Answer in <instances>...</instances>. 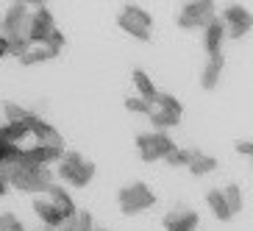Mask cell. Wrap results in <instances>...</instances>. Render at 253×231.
Returning a JSON list of instances; mask_svg holds the SVG:
<instances>
[{"label": "cell", "mask_w": 253, "mask_h": 231, "mask_svg": "<svg viewBox=\"0 0 253 231\" xmlns=\"http://www.w3.org/2000/svg\"><path fill=\"white\" fill-rule=\"evenodd\" d=\"M50 184H53V170L50 167L25 164L23 159H17V162L8 167V186H14V189H20V192L42 195Z\"/></svg>", "instance_id": "1"}, {"label": "cell", "mask_w": 253, "mask_h": 231, "mask_svg": "<svg viewBox=\"0 0 253 231\" xmlns=\"http://www.w3.org/2000/svg\"><path fill=\"white\" fill-rule=\"evenodd\" d=\"M53 176H59L64 184L75 186V189H84V186L92 184V179H95V162L84 159L75 150H64L61 159L56 162V173Z\"/></svg>", "instance_id": "2"}, {"label": "cell", "mask_w": 253, "mask_h": 231, "mask_svg": "<svg viewBox=\"0 0 253 231\" xmlns=\"http://www.w3.org/2000/svg\"><path fill=\"white\" fill-rule=\"evenodd\" d=\"M181 114H184V106L178 97L159 92V97L150 103L148 120L153 123V131H167V128H175L181 123Z\"/></svg>", "instance_id": "3"}, {"label": "cell", "mask_w": 253, "mask_h": 231, "mask_svg": "<svg viewBox=\"0 0 253 231\" xmlns=\"http://www.w3.org/2000/svg\"><path fill=\"white\" fill-rule=\"evenodd\" d=\"M117 203L123 209V215H142L148 209L156 206V195L150 186H145L142 181H134V184H126L117 195Z\"/></svg>", "instance_id": "4"}, {"label": "cell", "mask_w": 253, "mask_h": 231, "mask_svg": "<svg viewBox=\"0 0 253 231\" xmlns=\"http://www.w3.org/2000/svg\"><path fill=\"white\" fill-rule=\"evenodd\" d=\"M136 150H139L142 162H162L175 150V142L170 139L167 131H145L136 137Z\"/></svg>", "instance_id": "5"}, {"label": "cell", "mask_w": 253, "mask_h": 231, "mask_svg": "<svg viewBox=\"0 0 253 231\" xmlns=\"http://www.w3.org/2000/svg\"><path fill=\"white\" fill-rule=\"evenodd\" d=\"M117 25L126 31L128 37L139 39V42H148L150 31H153V17H150L142 6H126L117 17Z\"/></svg>", "instance_id": "6"}, {"label": "cell", "mask_w": 253, "mask_h": 231, "mask_svg": "<svg viewBox=\"0 0 253 231\" xmlns=\"http://www.w3.org/2000/svg\"><path fill=\"white\" fill-rule=\"evenodd\" d=\"M53 31H56V23H53V11L45 6V3H37V6H31V20H28V39L31 47L37 45H45L47 37H50Z\"/></svg>", "instance_id": "7"}, {"label": "cell", "mask_w": 253, "mask_h": 231, "mask_svg": "<svg viewBox=\"0 0 253 231\" xmlns=\"http://www.w3.org/2000/svg\"><path fill=\"white\" fill-rule=\"evenodd\" d=\"M28 20H31L28 3H11L8 11L3 14V20H0V34L6 39H25V34H28Z\"/></svg>", "instance_id": "8"}, {"label": "cell", "mask_w": 253, "mask_h": 231, "mask_svg": "<svg viewBox=\"0 0 253 231\" xmlns=\"http://www.w3.org/2000/svg\"><path fill=\"white\" fill-rule=\"evenodd\" d=\"M217 20V6L209 3V0H201V3H186L178 14V25L186 31H195V28H206L209 23Z\"/></svg>", "instance_id": "9"}, {"label": "cell", "mask_w": 253, "mask_h": 231, "mask_svg": "<svg viewBox=\"0 0 253 231\" xmlns=\"http://www.w3.org/2000/svg\"><path fill=\"white\" fill-rule=\"evenodd\" d=\"M223 28H225V37L231 39H242L251 34V25H253V17H251V8H242V6H225L223 11Z\"/></svg>", "instance_id": "10"}, {"label": "cell", "mask_w": 253, "mask_h": 231, "mask_svg": "<svg viewBox=\"0 0 253 231\" xmlns=\"http://www.w3.org/2000/svg\"><path fill=\"white\" fill-rule=\"evenodd\" d=\"M201 217L192 209H172L164 215V231H198Z\"/></svg>", "instance_id": "11"}, {"label": "cell", "mask_w": 253, "mask_h": 231, "mask_svg": "<svg viewBox=\"0 0 253 231\" xmlns=\"http://www.w3.org/2000/svg\"><path fill=\"white\" fill-rule=\"evenodd\" d=\"M42 198H45L47 203H53V206L59 209L61 215H64V220H73V217L78 215V209H75L73 198L67 195V189H64L61 184H56V181H53V184L47 186L45 192H42Z\"/></svg>", "instance_id": "12"}, {"label": "cell", "mask_w": 253, "mask_h": 231, "mask_svg": "<svg viewBox=\"0 0 253 231\" xmlns=\"http://www.w3.org/2000/svg\"><path fill=\"white\" fill-rule=\"evenodd\" d=\"M34 212H37L39 223L45 226V231H56V229H61V226L67 223L64 215H61L53 203H47L45 198H37V201H34Z\"/></svg>", "instance_id": "13"}, {"label": "cell", "mask_w": 253, "mask_h": 231, "mask_svg": "<svg viewBox=\"0 0 253 231\" xmlns=\"http://www.w3.org/2000/svg\"><path fill=\"white\" fill-rule=\"evenodd\" d=\"M223 42H225V28L220 20L214 23H209L203 28V47H206L209 56H217V53H223Z\"/></svg>", "instance_id": "14"}, {"label": "cell", "mask_w": 253, "mask_h": 231, "mask_svg": "<svg viewBox=\"0 0 253 231\" xmlns=\"http://www.w3.org/2000/svg\"><path fill=\"white\" fill-rule=\"evenodd\" d=\"M131 81H134V87H136V97H142L145 103H153L159 97L156 84L150 81V75L145 73V70H134V73H131Z\"/></svg>", "instance_id": "15"}, {"label": "cell", "mask_w": 253, "mask_h": 231, "mask_svg": "<svg viewBox=\"0 0 253 231\" xmlns=\"http://www.w3.org/2000/svg\"><path fill=\"white\" fill-rule=\"evenodd\" d=\"M220 75H223V53L209 56V64L203 67V75H201L203 90H214L217 84H220Z\"/></svg>", "instance_id": "16"}, {"label": "cell", "mask_w": 253, "mask_h": 231, "mask_svg": "<svg viewBox=\"0 0 253 231\" xmlns=\"http://www.w3.org/2000/svg\"><path fill=\"white\" fill-rule=\"evenodd\" d=\"M186 167H189V173H195V176H206V173L217 170V159L209 156V153H203V150H195Z\"/></svg>", "instance_id": "17"}, {"label": "cell", "mask_w": 253, "mask_h": 231, "mask_svg": "<svg viewBox=\"0 0 253 231\" xmlns=\"http://www.w3.org/2000/svg\"><path fill=\"white\" fill-rule=\"evenodd\" d=\"M206 203H209V209H211V215L217 217V220H223V223H228L231 217V209L225 206V201H223V192L220 189H209V195H206Z\"/></svg>", "instance_id": "18"}, {"label": "cell", "mask_w": 253, "mask_h": 231, "mask_svg": "<svg viewBox=\"0 0 253 231\" xmlns=\"http://www.w3.org/2000/svg\"><path fill=\"white\" fill-rule=\"evenodd\" d=\"M0 112H3V120H0V123H8V126L25 123V120L31 117L28 109H23V106H17V103H3L0 106Z\"/></svg>", "instance_id": "19"}, {"label": "cell", "mask_w": 253, "mask_h": 231, "mask_svg": "<svg viewBox=\"0 0 253 231\" xmlns=\"http://www.w3.org/2000/svg\"><path fill=\"white\" fill-rule=\"evenodd\" d=\"M220 192H223V201H225V206L231 209V215H239L242 206H245V203H242V189H239L237 184H228V186H223Z\"/></svg>", "instance_id": "20"}, {"label": "cell", "mask_w": 253, "mask_h": 231, "mask_svg": "<svg viewBox=\"0 0 253 231\" xmlns=\"http://www.w3.org/2000/svg\"><path fill=\"white\" fill-rule=\"evenodd\" d=\"M50 59H56V53L47 45H37V47H28V53H25L20 61L31 67V64H42V61H50Z\"/></svg>", "instance_id": "21"}, {"label": "cell", "mask_w": 253, "mask_h": 231, "mask_svg": "<svg viewBox=\"0 0 253 231\" xmlns=\"http://www.w3.org/2000/svg\"><path fill=\"white\" fill-rule=\"evenodd\" d=\"M17 159H20V150L14 145H8V142H0V170H8Z\"/></svg>", "instance_id": "22"}, {"label": "cell", "mask_w": 253, "mask_h": 231, "mask_svg": "<svg viewBox=\"0 0 253 231\" xmlns=\"http://www.w3.org/2000/svg\"><path fill=\"white\" fill-rule=\"evenodd\" d=\"M192 153H195V150L175 148V150L170 153V156L164 159V162H167V164H172V167H186V164H189V159H192Z\"/></svg>", "instance_id": "23"}, {"label": "cell", "mask_w": 253, "mask_h": 231, "mask_svg": "<svg viewBox=\"0 0 253 231\" xmlns=\"http://www.w3.org/2000/svg\"><path fill=\"white\" fill-rule=\"evenodd\" d=\"M73 231H95V220L89 212H78L73 220Z\"/></svg>", "instance_id": "24"}, {"label": "cell", "mask_w": 253, "mask_h": 231, "mask_svg": "<svg viewBox=\"0 0 253 231\" xmlns=\"http://www.w3.org/2000/svg\"><path fill=\"white\" fill-rule=\"evenodd\" d=\"M0 231H25V229L20 223V217H14L11 212H3L0 215Z\"/></svg>", "instance_id": "25"}, {"label": "cell", "mask_w": 253, "mask_h": 231, "mask_svg": "<svg viewBox=\"0 0 253 231\" xmlns=\"http://www.w3.org/2000/svg\"><path fill=\"white\" fill-rule=\"evenodd\" d=\"M126 109L131 114H145V117H148V112H150V103H145V100H142V97H126Z\"/></svg>", "instance_id": "26"}, {"label": "cell", "mask_w": 253, "mask_h": 231, "mask_svg": "<svg viewBox=\"0 0 253 231\" xmlns=\"http://www.w3.org/2000/svg\"><path fill=\"white\" fill-rule=\"evenodd\" d=\"M11 186H8V170H0V198L8 192Z\"/></svg>", "instance_id": "27"}, {"label": "cell", "mask_w": 253, "mask_h": 231, "mask_svg": "<svg viewBox=\"0 0 253 231\" xmlns=\"http://www.w3.org/2000/svg\"><path fill=\"white\" fill-rule=\"evenodd\" d=\"M251 148H253L251 139H245V142H239V145H237V150L242 153V156H251Z\"/></svg>", "instance_id": "28"}, {"label": "cell", "mask_w": 253, "mask_h": 231, "mask_svg": "<svg viewBox=\"0 0 253 231\" xmlns=\"http://www.w3.org/2000/svg\"><path fill=\"white\" fill-rule=\"evenodd\" d=\"M3 56H8V42H6V37L0 34V59H3Z\"/></svg>", "instance_id": "29"}, {"label": "cell", "mask_w": 253, "mask_h": 231, "mask_svg": "<svg viewBox=\"0 0 253 231\" xmlns=\"http://www.w3.org/2000/svg\"><path fill=\"white\" fill-rule=\"evenodd\" d=\"M95 231H109V229H95Z\"/></svg>", "instance_id": "30"}, {"label": "cell", "mask_w": 253, "mask_h": 231, "mask_svg": "<svg viewBox=\"0 0 253 231\" xmlns=\"http://www.w3.org/2000/svg\"><path fill=\"white\" fill-rule=\"evenodd\" d=\"M42 231H45V229H42Z\"/></svg>", "instance_id": "31"}]
</instances>
